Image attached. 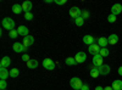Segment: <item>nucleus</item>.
Listing matches in <instances>:
<instances>
[{"mask_svg": "<svg viewBox=\"0 0 122 90\" xmlns=\"http://www.w3.org/2000/svg\"><path fill=\"white\" fill-rule=\"evenodd\" d=\"M1 24H3V27H4L5 29H9L10 32L15 29V21H14L12 18H10V17H5V18L3 19Z\"/></svg>", "mask_w": 122, "mask_h": 90, "instance_id": "f257e3e1", "label": "nucleus"}, {"mask_svg": "<svg viewBox=\"0 0 122 90\" xmlns=\"http://www.w3.org/2000/svg\"><path fill=\"white\" fill-rule=\"evenodd\" d=\"M70 85H71V88L75 89V90H81V88H82L83 83H82V81H81L79 78L75 77V78H71V81H70Z\"/></svg>", "mask_w": 122, "mask_h": 90, "instance_id": "f03ea898", "label": "nucleus"}, {"mask_svg": "<svg viewBox=\"0 0 122 90\" xmlns=\"http://www.w3.org/2000/svg\"><path fill=\"white\" fill-rule=\"evenodd\" d=\"M43 67L49 69V71H53V69L56 67L55 62L53 61L51 58H44V61H43Z\"/></svg>", "mask_w": 122, "mask_h": 90, "instance_id": "7ed1b4c3", "label": "nucleus"}, {"mask_svg": "<svg viewBox=\"0 0 122 90\" xmlns=\"http://www.w3.org/2000/svg\"><path fill=\"white\" fill-rule=\"evenodd\" d=\"M81 15H82V11L77 7V6H73V7H71L70 9V16L72 17V18H78V17H81Z\"/></svg>", "mask_w": 122, "mask_h": 90, "instance_id": "20e7f679", "label": "nucleus"}, {"mask_svg": "<svg viewBox=\"0 0 122 90\" xmlns=\"http://www.w3.org/2000/svg\"><path fill=\"white\" fill-rule=\"evenodd\" d=\"M12 49H14L15 52H23V51H26V50H27V47L23 45V43H18V42L14 43Z\"/></svg>", "mask_w": 122, "mask_h": 90, "instance_id": "39448f33", "label": "nucleus"}, {"mask_svg": "<svg viewBox=\"0 0 122 90\" xmlns=\"http://www.w3.org/2000/svg\"><path fill=\"white\" fill-rule=\"evenodd\" d=\"M100 46L98 45V43H95V44H92V45H89V49H88V51H89V54H92V55H98L99 52H100Z\"/></svg>", "mask_w": 122, "mask_h": 90, "instance_id": "423d86ee", "label": "nucleus"}, {"mask_svg": "<svg viewBox=\"0 0 122 90\" xmlns=\"http://www.w3.org/2000/svg\"><path fill=\"white\" fill-rule=\"evenodd\" d=\"M75 60H76V62H77V63H83V62H86V60H87V55H86V52H83V51L77 52Z\"/></svg>", "mask_w": 122, "mask_h": 90, "instance_id": "0eeeda50", "label": "nucleus"}, {"mask_svg": "<svg viewBox=\"0 0 122 90\" xmlns=\"http://www.w3.org/2000/svg\"><path fill=\"white\" fill-rule=\"evenodd\" d=\"M103 60H104V57L103 56H100L99 54L98 55H94L93 56V65H94V67H100L101 65H104L103 63Z\"/></svg>", "mask_w": 122, "mask_h": 90, "instance_id": "6e6552de", "label": "nucleus"}, {"mask_svg": "<svg viewBox=\"0 0 122 90\" xmlns=\"http://www.w3.org/2000/svg\"><path fill=\"white\" fill-rule=\"evenodd\" d=\"M10 65H11V58L9 56H4L1 58V61H0V67L1 68H7Z\"/></svg>", "mask_w": 122, "mask_h": 90, "instance_id": "1a4fd4ad", "label": "nucleus"}, {"mask_svg": "<svg viewBox=\"0 0 122 90\" xmlns=\"http://www.w3.org/2000/svg\"><path fill=\"white\" fill-rule=\"evenodd\" d=\"M121 12H122V5H121V4H115V5H112V7H111V14L115 15V16H117V15H120Z\"/></svg>", "mask_w": 122, "mask_h": 90, "instance_id": "9d476101", "label": "nucleus"}, {"mask_svg": "<svg viewBox=\"0 0 122 90\" xmlns=\"http://www.w3.org/2000/svg\"><path fill=\"white\" fill-rule=\"evenodd\" d=\"M98 69H99V73L101 76H106L110 73V66L109 65H101L100 67H98Z\"/></svg>", "mask_w": 122, "mask_h": 90, "instance_id": "9b49d317", "label": "nucleus"}, {"mask_svg": "<svg viewBox=\"0 0 122 90\" xmlns=\"http://www.w3.org/2000/svg\"><path fill=\"white\" fill-rule=\"evenodd\" d=\"M17 32H18V35H22L23 38L27 37V35H29V34H28L29 29H28L26 26H20V27L17 28Z\"/></svg>", "mask_w": 122, "mask_h": 90, "instance_id": "f8f14e48", "label": "nucleus"}, {"mask_svg": "<svg viewBox=\"0 0 122 90\" xmlns=\"http://www.w3.org/2000/svg\"><path fill=\"white\" fill-rule=\"evenodd\" d=\"M33 43H34V38H33L32 35H27V37L23 38V45H25L26 47L33 45Z\"/></svg>", "mask_w": 122, "mask_h": 90, "instance_id": "ddd939ff", "label": "nucleus"}, {"mask_svg": "<svg viewBox=\"0 0 122 90\" xmlns=\"http://www.w3.org/2000/svg\"><path fill=\"white\" fill-rule=\"evenodd\" d=\"M32 6H33V4L30 3V1H28V0H26L25 3H22V9H23L25 14H26V12H30V10H32Z\"/></svg>", "mask_w": 122, "mask_h": 90, "instance_id": "4468645a", "label": "nucleus"}, {"mask_svg": "<svg viewBox=\"0 0 122 90\" xmlns=\"http://www.w3.org/2000/svg\"><path fill=\"white\" fill-rule=\"evenodd\" d=\"M83 43L87 44V45L95 44V39H94V37H92V35H84L83 37Z\"/></svg>", "mask_w": 122, "mask_h": 90, "instance_id": "2eb2a0df", "label": "nucleus"}, {"mask_svg": "<svg viewBox=\"0 0 122 90\" xmlns=\"http://www.w3.org/2000/svg\"><path fill=\"white\" fill-rule=\"evenodd\" d=\"M9 77H10V72L6 68H0V78H1V81H6Z\"/></svg>", "mask_w": 122, "mask_h": 90, "instance_id": "dca6fc26", "label": "nucleus"}, {"mask_svg": "<svg viewBox=\"0 0 122 90\" xmlns=\"http://www.w3.org/2000/svg\"><path fill=\"white\" fill-rule=\"evenodd\" d=\"M107 44H109L107 38H105V37H100V38H98V45H99L100 47H106Z\"/></svg>", "mask_w": 122, "mask_h": 90, "instance_id": "f3484780", "label": "nucleus"}, {"mask_svg": "<svg viewBox=\"0 0 122 90\" xmlns=\"http://www.w3.org/2000/svg\"><path fill=\"white\" fill-rule=\"evenodd\" d=\"M89 73H90V77H92V78H98V77L100 76L99 69H98L97 67H94V66L90 67V72H89Z\"/></svg>", "mask_w": 122, "mask_h": 90, "instance_id": "a211bd4d", "label": "nucleus"}, {"mask_svg": "<svg viewBox=\"0 0 122 90\" xmlns=\"http://www.w3.org/2000/svg\"><path fill=\"white\" fill-rule=\"evenodd\" d=\"M112 89L114 90H122V81H120V79H117V81H114L112 83Z\"/></svg>", "mask_w": 122, "mask_h": 90, "instance_id": "6ab92c4d", "label": "nucleus"}, {"mask_svg": "<svg viewBox=\"0 0 122 90\" xmlns=\"http://www.w3.org/2000/svg\"><path fill=\"white\" fill-rule=\"evenodd\" d=\"M22 11H23L22 5H20V4H15V5L12 6V12H14V14L18 15V14H21Z\"/></svg>", "mask_w": 122, "mask_h": 90, "instance_id": "aec40b11", "label": "nucleus"}, {"mask_svg": "<svg viewBox=\"0 0 122 90\" xmlns=\"http://www.w3.org/2000/svg\"><path fill=\"white\" fill-rule=\"evenodd\" d=\"M107 40H109V44H111V45H115V44L118 42V37H117L116 34H111V35L107 38Z\"/></svg>", "mask_w": 122, "mask_h": 90, "instance_id": "412c9836", "label": "nucleus"}, {"mask_svg": "<svg viewBox=\"0 0 122 90\" xmlns=\"http://www.w3.org/2000/svg\"><path fill=\"white\" fill-rule=\"evenodd\" d=\"M27 67L30 68V69H34L38 67V61L37 60H29V61L27 62Z\"/></svg>", "mask_w": 122, "mask_h": 90, "instance_id": "4be33fe9", "label": "nucleus"}, {"mask_svg": "<svg viewBox=\"0 0 122 90\" xmlns=\"http://www.w3.org/2000/svg\"><path fill=\"white\" fill-rule=\"evenodd\" d=\"M65 62H66L67 66H75V65L77 63V62H76V60H75V57H67Z\"/></svg>", "mask_w": 122, "mask_h": 90, "instance_id": "5701e85b", "label": "nucleus"}, {"mask_svg": "<svg viewBox=\"0 0 122 90\" xmlns=\"http://www.w3.org/2000/svg\"><path fill=\"white\" fill-rule=\"evenodd\" d=\"M109 54H110L109 49H106V47H101V49H100V52H99V55H100V56L106 57V56H109Z\"/></svg>", "mask_w": 122, "mask_h": 90, "instance_id": "b1692460", "label": "nucleus"}, {"mask_svg": "<svg viewBox=\"0 0 122 90\" xmlns=\"http://www.w3.org/2000/svg\"><path fill=\"white\" fill-rule=\"evenodd\" d=\"M75 23H76V26H78V27H82V26L84 24V19H83V17L81 16V17L76 18V19H75Z\"/></svg>", "mask_w": 122, "mask_h": 90, "instance_id": "393cba45", "label": "nucleus"}, {"mask_svg": "<svg viewBox=\"0 0 122 90\" xmlns=\"http://www.w3.org/2000/svg\"><path fill=\"white\" fill-rule=\"evenodd\" d=\"M18 74H20L18 68H12L11 71H10V77H12V78H16Z\"/></svg>", "mask_w": 122, "mask_h": 90, "instance_id": "a878e982", "label": "nucleus"}, {"mask_svg": "<svg viewBox=\"0 0 122 90\" xmlns=\"http://www.w3.org/2000/svg\"><path fill=\"white\" fill-rule=\"evenodd\" d=\"M107 21H109L110 23H115V22L117 21V18H116V16H115V15L111 14V15H109V16H107Z\"/></svg>", "mask_w": 122, "mask_h": 90, "instance_id": "bb28decb", "label": "nucleus"}, {"mask_svg": "<svg viewBox=\"0 0 122 90\" xmlns=\"http://www.w3.org/2000/svg\"><path fill=\"white\" fill-rule=\"evenodd\" d=\"M17 35H18L17 29H14V31H11V32L9 33V37L11 38V39H15V38H17Z\"/></svg>", "mask_w": 122, "mask_h": 90, "instance_id": "cd10ccee", "label": "nucleus"}, {"mask_svg": "<svg viewBox=\"0 0 122 90\" xmlns=\"http://www.w3.org/2000/svg\"><path fill=\"white\" fill-rule=\"evenodd\" d=\"M33 14L32 12H26L25 14V19H27V21H32V19H33Z\"/></svg>", "mask_w": 122, "mask_h": 90, "instance_id": "c85d7f7f", "label": "nucleus"}, {"mask_svg": "<svg viewBox=\"0 0 122 90\" xmlns=\"http://www.w3.org/2000/svg\"><path fill=\"white\" fill-rule=\"evenodd\" d=\"M6 86H7L6 81H0V90H6Z\"/></svg>", "mask_w": 122, "mask_h": 90, "instance_id": "c756f323", "label": "nucleus"}, {"mask_svg": "<svg viewBox=\"0 0 122 90\" xmlns=\"http://www.w3.org/2000/svg\"><path fill=\"white\" fill-rule=\"evenodd\" d=\"M54 3L56 5H64V4L67 3V0H54Z\"/></svg>", "mask_w": 122, "mask_h": 90, "instance_id": "7c9ffc66", "label": "nucleus"}, {"mask_svg": "<svg viewBox=\"0 0 122 90\" xmlns=\"http://www.w3.org/2000/svg\"><path fill=\"white\" fill-rule=\"evenodd\" d=\"M81 16H82L83 17V19H87V18H89V12L88 11H82V15H81Z\"/></svg>", "mask_w": 122, "mask_h": 90, "instance_id": "2f4dec72", "label": "nucleus"}, {"mask_svg": "<svg viewBox=\"0 0 122 90\" xmlns=\"http://www.w3.org/2000/svg\"><path fill=\"white\" fill-rule=\"evenodd\" d=\"M29 60H30V58H29V56H28V55H23V56H22V61H25V62H28Z\"/></svg>", "mask_w": 122, "mask_h": 90, "instance_id": "473e14b6", "label": "nucleus"}, {"mask_svg": "<svg viewBox=\"0 0 122 90\" xmlns=\"http://www.w3.org/2000/svg\"><path fill=\"white\" fill-rule=\"evenodd\" d=\"M81 90H89V86H88L87 84H83L82 88H81Z\"/></svg>", "mask_w": 122, "mask_h": 90, "instance_id": "72a5a7b5", "label": "nucleus"}, {"mask_svg": "<svg viewBox=\"0 0 122 90\" xmlns=\"http://www.w3.org/2000/svg\"><path fill=\"white\" fill-rule=\"evenodd\" d=\"M104 90H114V89H112V86H105Z\"/></svg>", "mask_w": 122, "mask_h": 90, "instance_id": "f704fd0d", "label": "nucleus"}, {"mask_svg": "<svg viewBox=\"0 0 122 90\" xmlns=\"http://www.w3.org/2000/svg\"><path fill=\"white\" fill-rule=\"evenodd\" d=\"M118 74H120V76H122V66L118 68Z\"/></svg>", "mask_w": 122, "mask_h": 90, "instance_id": "c9c22d12", "label": "nucleus"}, {"mask_svg": "<svg viewBox=\"0 0 122 90\" xmlns=\"http://www.w3.org/2000/svg\"><path fill=\"white\" fill-rule=\"evenodd\" d=\"M95 90H104V88H103V86H97Z\"/></svg>", "mask_w": 122, "mask_h": 90, "instance_id": "e433bc0d", "label": "nucleus"}]
</instances>
